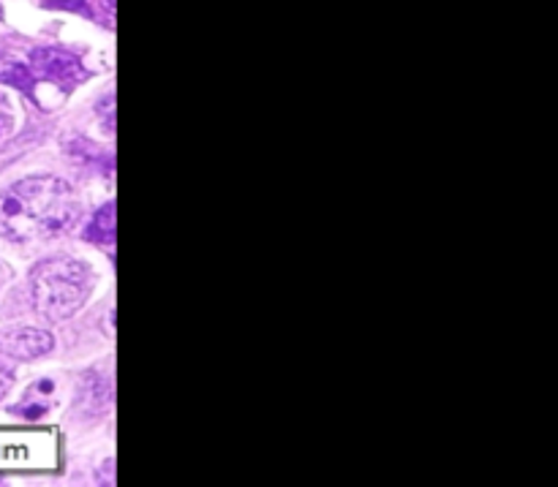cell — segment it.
I'll list each match as a JSON object with an SVG mask.
<instances>
[{"label":"cell","instance_id":"4","mask_svg":"<svg viewBox=\"0 0 558 487\" xmlns=\"http://www.w3.org/2000/svg\"><path fill=\"white\" fill-rule=\"evenodd\" d=\"M52 336L44 330H33V327H20V330H11L0 336V352L14 360L44 357L47 352H52Z\"/></svg>","mask_w":558,"mask_h":487},{"label":"cell","instance_id":"2","mask_svg":"<svg viewBox=\"0 0 558 487\" xmlns=\"http://www.w3.org/2000/svg\"><path fill=\"white\" fill-rule=\"evenodd\" d=\"M93 289V276L76 259H47L33 270V297L38 314L63 321L82 308Z\"/></svg>","mask_w":558,"mask_h":487},{"label":"cell","instance_id":"1","mask_svg":"<svg viewBox=\"0 0 558 487\" xmlns=\"http://www.w3.org/2000/svg\"><path fill=\"white\" fill-rule=\"evenodd\" d=\"M80 199L58 178H27L0 194V234L16 243L54 238L74 227Z\"/></svg>","mask_w":558,"mask_h":487},{"label":"cell","instance_id":"7","mask_svg":"<svg viewBox=\"0 0 558 487\" xmlns=\"http://www.w3.org/2000/svg\"><path fill=\"white\" fill-rule=\"evenodd\" d=\"M11 379H14V376H11V370L0 365V401H3V395H5V392H9Z\"/></svg>","mask_w":558,"mask_h":487},{"label":"cell","instance_id":"5","mask_svg":"<svg viewBox=\"0 0 558 487\" xmlns=\"http://www.w3.org/2000/svg\"><path fill=\"white\" fill-rule=\"evenodd\" d=\"M87 238L96 240V243H112L114 240V205L109 202L96 218H93L90 229H87Z\"/></svg>","mask_w":558,"mask_h":487},{"label":"cell","instance_id":"3","mask_svg":"<svg viewBox=\"0 0 558 487\" xmlns=\"http://www.w3.org/2000/svg\"><path fill=\"white\" fill-rule=\"evenodd\" d=\"M31 60V74L36 80H47L54 82V85L71 87L85 76L80 60L74 54L63 52V49H36Z\"/></svg>","mask_w":558,"mask_h":487},{"label":"cell","instance_id":"8","mask_svg":"<svg viewBox=\"0 0 558 487\" xmlns=\"http://www.w3.org/2000/svg\"><path fill=\"white\" fill-rule=\"evenodd\" d=\"M0 134H3V120H0Z\"/></svg>","mask_w":558,"mask_h":487},{"label":"cell","instance_id":"6","mask_svg":"<svg viewBox=\"0 0 558 487\" xmlns=\"http://www.w3.org/2000/svg\"><path fill=\"white\" fill-rule=\"evenodd\" d=\"M0 80L9 82V85L22 87V90H31L33 87V74L25 63H16V60L0 58Z\"/></svg>","mask_w":558,"mask_h":487}]
</instances>
